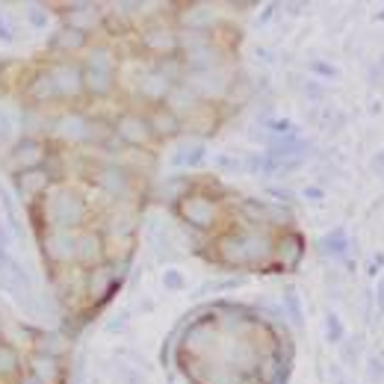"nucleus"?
<instances>
[{
	"instance_id": "nucleus-5",
	"label": "nucleus",
	"mask_w": 384,
	"mask_h": 384,
	"mask_svg": "<svg viewBox=\"0 0 384 384\" xmlns=\"http://www.w3.org/2000/svg\"><path fill=\"white\" fill-rule=\"evenodd\" d=\"M33 376H39L44 384H53L56 378H60V367H56L53 358L36 355V358H33Z\"/></svg>"
},
{
	"instance_id": "nucleus-3",
	"label": "nucleus",
	"mask_w": 384,
	"mask_h": 384,
	"mask_svg": "<svg viewBox=\"0 0 384 384\" xmlns=\"http://www.w3.org/2000/svg\"><path fill=\"white\" fill-rule=\"evenodd\" d=\"M110 77H112V62L107 60V53H95L89 60V72H86V80L92 92H107L110 89Z\"/></svg>"
},
{
	"instance_id": "nucleus-10",
	"label": "nucleus",
	"mask_w": 384,
	"mask_h": 384,
	"mask_svg": "<svg viewBox=\"0 0 384 384\" xmlns=\"http://www.w3.org/2000/svg\"><path fill=\"white\" fill-rule=\"evenodd\" d=\"M77 246H83V249H77V258H83V260H89L92 254L98 251V240L92 237V234H83V237H77Z\"/></svg>"
},
{
	"instance_id": "nucleus-1",
	"label": "nucleus",
	"mask_w": 384,
	"mask_h": 384,
	"mask_svg": "<svg viewBox=\"0 0 384 384\" xmlns=\"http://www.w3.org/2000/svg\"><path fill=\"white\" fill-rule=\"evenodd\" d=\"M83 201L77 199V195L72 192H60V195H53V199L48 201V219L56 225V228H68V225H77L80 219H83Z\"/></svg>"
},
{
	"instance_id": "nucleus-7",
	"label": "nucleus",
	"mask_w": 384,
	"mask_h": 384,
	"mask_svg": "<svg viewBox=\"0 0 384 384\" xmlns=\"http://www.w3.org/2000/svg\"><path fill=\"white\" fill-rule=\"evenodd\" d=\"M18 186H21V192H24V195H36L42 186H48V178H44L42 172H27L24 178L18 181Z\"/></svg>"
},
{
	"instance_id": "nucleus-4",
	"label": "nucleus",
	"mask_w": 384,
	"mask_h": 384,
	"mask_svg": "<svg viewBox=\"0 0 384 384\" xmlns=\"http://www.w3.org/2000/svg\"><path fill=\"white\" fill-rule=\"evenodd\" d=\"M48 74H51L53 86H56V95H74V92L80 89V72L72 65H53Z\"/></svg>"
},
{
	"instance_id": "nucleus-9",
	"label": "nucleus",
	"mask_w": 384,
	"mask_h": 384,
	"mask_svg": "<svg viewBox=\"0 0 384 384\" xmlns=\"http://www.w3.org/2000/svg\"><path fill=\"white\" fill-rule=\"evenodd\" d=\"M18 367V355L9 349L6 343H0V376H6V372H12Z\"/></svg>"
},
{
	"instance_id": "nucleus-8",
	"label": "nucleus",
	"mask_w": 384,
	"mask_h": 384,
	"mask_svg": "<svg viewBox=\"0 0 384 384\" xmlns=\"http://www.w3.org/2000/svg\"><path fill=\"white\" fill-rule=\"evenodd\" d=\"M30 92H33V98H39V101H44V98H51V95H56V86H53V80H51V74H42L36 83L30 86Z\"/></svg>"
},
{
	"instance_id": "nucleus-2",
	"label": "nucleus",
	"mask_w": 384,
	"mask_h": 384,
	"mask_svg": "<svg viewBox=\"0 0 384 384\" xmlns=\"http://www.w3.org/2000/svg\"><path fill=\"white\" fill-rule=\"evenodd\" d=\"M44 251H48L53 260L77 258V237L65 234V231H53V234L44 237Z\"/></svg>"
},
{
	"instance_id": "nucleus-6",
	"label": "nucleus",
	"mask_w": 384,
	"mask_h": 384,
	"mask_svg": "<svg viewBox=\"0 0 384 384\" xmlns=\"http://www.w3.org/2000/svg\"><path fill=\"white\" fill-rule=\"evenodd\" d=\"M42 148L36 145V142H24V145H21L18 151H15V157H12V162H15V166L21 169V166H24V169H30V166H36V162H42Z\"/></svg>"
},
{
	"instance_id": "nucleus-11",
	"label": "nucleus",
	"mask_w": 384,
	"mask_h": 384,
	"mask_svg": "<svg viewBox=\"0 0 384 384\" xmlns=\"http://www.w3.org/2000/svg\"><path fill=\"white\" fill-rule=\"evenodd\" d=\"M139 124H142V122H139V119H124V122H122L119 127H122V133H124L127 139H142L145 133H139V131H136V127H139Z\"/></svg>"
},
{
	"instance_id": "nucleus-12",
	"label": "nucleus",
	"mask_w": 384,
	"mask_h": 384,
	"mask_svg": "<svg viewBox=\"0 0 384 384\" xmlns=\"http://www.w3.org/2000/svg\"><path fill=\"white\" fill-rule=\"evenodd\" d=\"M21 384H44L39 376H33V372H27V376L24 378H21Z\"/></svg>"
}]
</instances>
